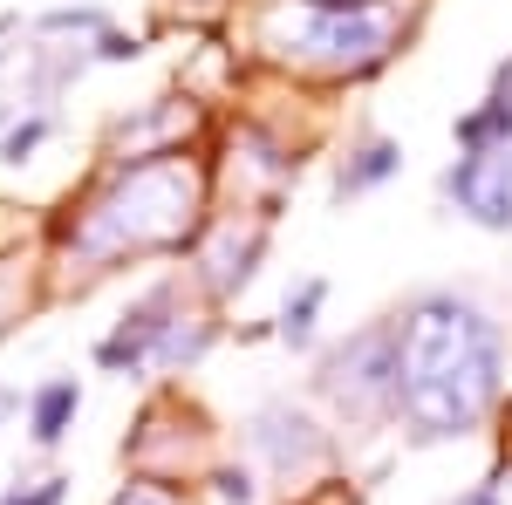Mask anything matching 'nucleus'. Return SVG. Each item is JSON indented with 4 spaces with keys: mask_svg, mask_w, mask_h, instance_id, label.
Wrapping results in <instances>:
<instances>
[{
    "mask_svg": "<svg viewBox=\"0 0 512 505\" xmlns=\"http://www.w3.org/2000/svg\"><path fill=\"white\" fill-rule=\"evenodd\" d=\"M171 301H178V294H171V287H158L144 308H130V314H123V328L103 342V349H96V362H103V369H144V355L158 349V335L171 328V321H158Z\"/></svg>",
    "mask_w": 512,
    "mask_h": 505,
    "instance_id": "f257e3e1",
    "label": "nucleus"
},
{
    "mask_svg": "<svg viewBox=\"0 0 512 505\" xmlns=\"http://www.w3.org/2000/svg\"><path fill=\"white\" fill-rule=\"evenodd\" d=\"M82 410V389L76 376H55V383L35 389V403H28V437L35 444H62V430H69V417Z\"/></svg>",
    "mask_w": 512,
    "mask_h": 505,
    "instance_id": "f03ea898",
    "label": "nucleus"
},
{
    "mask_svg": "<svg viewBox=\"0 0 512 505\" xmlns=\"http://www.w3.org/2000/svg\"><path fill=\"white\" fill-rule=\"evenodd\" d=\"M321 294H328V287H321V280H308V287H301V301H287V314H280V342H294V349H301V342L315 335Z\"/></svg>",
    "mask_w": 512,
    "mask_h": 505,
    "instance_id": "7ed1b4c3",
    "label": "nucleus"
},
{
    "mask_svg": "<svg viewBox=\"0 0 512 505\" xmlns=\"http://www.w3.org/2000/svg\"><path fill=\"white\" fill-rule=\"evenodd\" d=\"M390 171H396V144H369L362 164L342 171V192H369V185H376V178H390Z\"/></svg>",
    "mask_w": 512,
    "mask_h": 505,
    "instance_id": "20e7f679",
    "label": "nucleus"
},
{
    "mask_svg": "<svg viewBox=\"0 0 512 505\" xmlns=\"http://www.w3.org/2000/svg\"><path fill=\"white\" fill-rule=\"evenodd\" d=\"M48 130H55V123H48V117H28V123H14V130L0 137V157H7V164H21V157L35 151V144H41V137H48Z\"/></svg>",
    "mask_w": 512,
    "mask_h": 505,
    "instance_id": "39448f33",
    "label": "nucleus"
},
{
    "mask_svg": "<svg viewBox=\"0 0 512 505\" xmlns=\"http://www.w3.org/2000/svg\"><path fill=\"white\" fill-rule=\"evenodd\" d=\"M0 505H62V478H41L35 492H7Z\"/></svg>",
    "mask_w": 512,
    "mask_h": 505,
    "instance_id": "423d86ee",
    "label": "nucleus"
}]
</instances>
